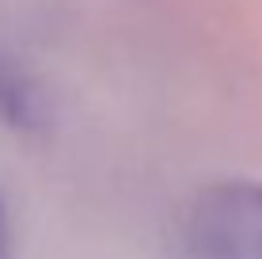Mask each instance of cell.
<instances>
[{"instance_id": "obj_1", "label": "cell", "mask_w": 262, "mask_h": 259, "mask_svg": "<svg viewBox=\"0 0 262 259\" xmlns=\"http://www.w3.org/2000/svg\"><path fill=\"white\" fill-rule=\"evenodd\" d=\"M186 259H262V180L205 183L179 221Z\"/></svg>"}, {"instance_id": "obj_2", "label": "cell", "mask_w": 262, "mask_h": 259, "mask_svg": "<svg viewBox=\"0 0 262 259\" xmlns=\"http://www.w3.org/2000/svg\"><path fill=\"white\" fill-rule=\"evenodd\" d=\"M0 259H12V233H8V213L0 202Z\"/></svg>"}]
</instances>
